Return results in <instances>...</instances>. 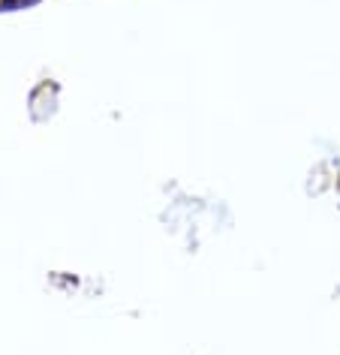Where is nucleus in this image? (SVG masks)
<instances>
[{
  "label": "nucleus",
  "mask_w": 340,
  "mask_h": 355,
  "mask_svg": "<svg viewBox=\"0 0 340 355\" xmlns=\"http://www.w3.org/2000/svg\"><path fill=\"white\" fill-rule=\"evenodd\" d=\"M3 3H19V0H3Z\"/></svg>",
  "instance_id": "1"
}]
</instances>
